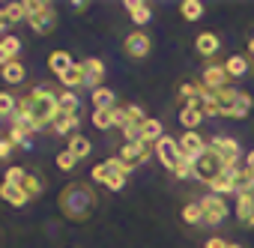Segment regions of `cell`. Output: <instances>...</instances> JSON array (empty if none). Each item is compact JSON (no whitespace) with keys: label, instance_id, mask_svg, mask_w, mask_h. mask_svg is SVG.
Segmentation results:
<instances>
[{"label":"cell","instance_id":"1","mask_svg":"<svg viewBox=\"0 0 254 248\" xmlns=\"http://www.w3.org/2000/svg\"><path fill=\"white\" fill-rule=\"evenodd\" d=\"M18 108L36 123L39 129L54 126V120L60 117V93H54L51 87H33L24 99H18Z\"/></svg>","mask_w":254,"mask_h":248},{"label":"cell","instance_id":"2","mask_svg":"<svg viewBox=\"0 0 254 248\" xmlns=\"http://www.w3.org/2000/svg\"><path fill=\"white\" fill-rule=\"evenodd\" d=\"M96 206V194L90 186L84 183H69L63 191H60V212L69 218V221H84Z\"/></svg>","mask_w":254,"mask_h":248},{"label":"cell","instance_id":"3","mask_svg":"<svg viewBox=\"0 0 254 248\" xmlns=\"http://www.w3.org/2000/svg\"><path fill=\"white\" fill-rule=\"evenodd\" d=\"M24 12H27V24L33 27V33L48 36L57 27V9L48 0H24Z\"/></svg>","mask_w":254,"mask_h":248},{"label":"cell","instance_id":"4","mask_svg":"<svg viewBox=\"0 0 254 248\" xmlns=\"http://www.w3.org/2000/svg\"><path fill=\"white\" fill-rule=\"evenodd\" d=\"M227 168H233V165H227V162H224L212 147H209V144H206V150L194 159V177H197V180H203L206 186H209L218 174H224Z\"/></svg>","mask_w":254,"mask_h":248},{"label":"cell","instance_id":"5","mask_svg":"<svg viewBox=\"0 0 254 248\" xmlns=\"http://www.w3.org/2000/svg\"><path fill=\"white\" fill-rule=\"evenodd\" d=\"M200 209H203V221H206V224H221V221L227 218V203H224V197H218V194L200 197Z\"/></svg>","mask_w":254,"mask_h":248},{"label":"cell","instance_id":"6","mask_svg":"<svg viewBox=\"0 0 254 248\" xmlns=\"http://www.w3.org/2000/svg\"><path fill=\"white\" fill-rule=\"evenodd\" d=\"M156 153H159V162L168 168V171H177V165H180V159H183V153H180V144H177V138H162L156 147H153Z\"/></svg>","mask_w":254,"mask_h":248},{"label":"cell","instance_id":"7","mask_svg":"<svg viewBox=\"0 0 254 248\" xmlns=\"http://www.w3.org/2000/svg\"><path fill=\"white\" fill-rule=\"evenodd\" d=\"M200 84H203L206 90H221V87H230V75H227L224 63H209V66L203 69Z\"/></svg>","mask_w":254,"mask_h":248},{"label":"cell","instance_id":"8","mask_svg":"<svg viewBox=\"0 0 254 248\" xmlns=\"http://www.w3.org/2000/svg\"><path fill=\"white\" fill-rule=\"evenodd\" d=\"M209 147H212L227 165H239V144H236L233 138H227V135H215V138L209 141Z\"/></svg>","mask_w":254,"mask_h":248},{"label":"cell","instance_id":"9","mask_svg":"<svg viewBox=\"0 0 254 248\" xmlns=\"http://www.w3.org/2000/svg\"><path fill=\"white\" fill-rule=\"evenodd\" d=\"M150 144H123V150H120V159L129 165L132 171L138 168V165H144L147 159H150Z\"/></svg>","mask_w":254,"mask_h":248},{"label":"cell","instance_id":"10","mask_svg":"<svg viewBox=\"0 0 254 248\" xmlns=\"http://www.w3.org/2000/svg\"><path fill=\"white\" fill-rule=\"evenodd\" d=\"M123 48H126V54H129V57H138V60H141V57H147V54H150L153 42H150V36H147V33L135 30V33H129V36H126Z\"/></svg>","mask_w":254,"mask_h":248},{"label":"cell","instance_id":"11","mask_svg":"<svg viewBox=\"0 0 254 248\" xmlns=\"http://www.w3.org/2000/svg\"><path fill=\"white\" fill-rule=\"evenodd\" d=\"M177 144H180V153H183V159H197L203 150H206V141L197 135V132H183V138H177Z\"/></svg>","mask_w":254,"mask_h":248},{"label":"cell","instance_id":"12","mask_svg":"<svg viewBox=\"0 0 254 248\" xmlns=\"http://www.w3.org/2000/svg\"><path fill=\"white\" fill-rule=\"evenodd\" d=\"M236 174H239V165H233V168H227L224 174H218L212 183H209V194H233L236 191Z\"/></svg>","mask_w":254,"mask_h":248},{"label":"cell","instance_id":"13","mask_svg":"<svg viewBox=\"0 0 254 248\" xmlns=\"http://www.w3.org/2000/svg\"><path fill=\"white\" fill-rule=\"evenodd\" d=\"M81 69H84V87H93V90H99L102 87V78H105V63L99 60V57H87L84 63H81Z\"/></svg>","mask_w":254,"mask_h":248},{"label":"cell","instance_id":"14","mask_svg":"<svg viewBox=\"0 0 254 248\" xmlns=\"http://www.w3.org/2000/svg\"><path fill=\"white\" fill-rule=\"evenodd\" d=\"M21 51V39L18 36H3L0 39V69L3 66H9V63H15V54Z\"/></svg>","mask_w":254,"mask_h":248},{"label":"cell","instance_id":"15","mask_svg":"<svg viewBox=\"0 0 254 248\" xmlns=\"http://www.w3.org/2000/svg\"><path fill=\"white\" fill-rule=\"evenodd\" d=\"M141 135H144V144L156 147V144L165 138V126H162V120H153V117H147V120L141 123Z\"/></svg>","mask_w":254,"mask_h":248},{"label":"cell","instance_id":"16","mask_svg":"<svg viewBox=\"0 0 254 248\" xmlns=\"http://www.w3.org/2000/svg\"><path fill=\"white\" fill-rule=\"evenodd\" d=\"M72 66H75V60L69 57V51H51V54H48V69H51L57 78H63Z\"/></svg>","mask_w":254,"mask_h":248},{"label":"cell","instance_id":"17","mask_svg":"<svg viewBox=\"0 0 254 248\" xmlns=\"http://www.w3.org/2000/svg\"><path fill=\"white\" fill-rule=\"evenodd\" d=\"M236 218L254 227V194H236Z\"/></svg>","mask_w":254,"mask_h":248},{"label":"cell","instance_id":"18","mask_svg":"<svg viewBox=\"0 0 254 248\" xmlns=\"http://www.w3.org/2000/svg\"><path fill=\"white\" fill-rule=\"evenodd\" d=\"M0 197H3L9 206H24L30 197H27V191L21 188V186H12V183H0Z\"/></svg>","mask_w":254,"mask_h":248},{"label":"cell","instance_id":"19","mask_svg":"<svg viewBox=\"0 0 254 248\" xmlns=\"http://www.w3.org/2000/svg\"><path fill=\"white\" fill-rule=\"evenodd\" d=\"M194 48H197V54H203V57H215L218 48H221V39L206 30V33H200V36L194 39Z\"/></svg>","mask_w":254,"mask_h":248},{"label":"cell","instance_id":"20","mask_svg":"<svg viewBox=\"0 0 254 248\" xmlns=\"http://www.w3.org/2000/svg\"><path fill=\"white\" fill-rule=\"evenodd\" d=\"M224 69H227V75H230V81H233V78H245L248 69H251V63H248V57H242V54H230V57L224 60Z\"/></svg>","mask_w":254,"mask_h":248},{"label":"cell","instance_id":"21","mask_svg":"<svg viewBox=\"0 0 254 248\" xmlns=\"http://www.w3.org/2000/svg\"><path fill=\"white\" fill-rule=\"evenodd\" d=\"M236 93H239V90H233V87L212 90V96H215V105H218L221 117H230V111H233V102H236Z\"/></svg>","mask_w":254,"mask_h":248},{"label":"cell","instance_id":"22","mask_svg":"<svg viewBox=\"0 0 254 248\" xmlns=\"http://www.w3.org/2000/svg\"><path fill=\"white\" fill-rule=\"evenodd\" d=\"M123 6L129 9V15H132V21H135V24H147V21L153 18V9L144 3V0H126Z\"/></svg>","mask_w":254,"mask_h":248},{"label":"cell","instance_id":"23","mask_svg":"<svg viewBox=\"0 0 254 248\" xmlns=\"http://www.w3.org/2000/svg\"><path fill=\"white\" fill-rule=\"evenodd\" d=\"M54 135H75V129H78V114H60L57 120H54Z\"/></svg>","mask_w":254,"mask_h":248},{"label":"cell","instance_id":"24","mask_svg":"<svg viewBox=\"0 0 254 248\" xmlns=\"http://www.w3.org/2000/svg\"><path fill=\"white\" fill-rule=\"evenodd\" d=\"M200 123H203V111H197V108H180V126H186V132H197Z\"/></svg>","mask_w":254,"mask_h":248},{"label":"cell","instance_id":"25","mask_svg":"<svg viewBox=\"0 0 254 248\" xmlns=\"http://www.w3.org/2000/svg\"><path fill=\"white\" fill-rule=\"evenodd\" d=\"M251 108H254L251 96L239 90V93H236V102H233V111H230V120H245V117L251 114Z\"/></svg>","mask_w":254,"mask_h":248},{"label":"cell","instance_id":"26","mask_svg":"<svg viewBox=\"0 0 254 248\" xmlns=\"http://www.w3.org/2000/svg\"><path fill=\"white\" fill-rule=\"evenodd\" d=\"M66 150L75 153V159H87V156L93 153V144H90V138H84V135H72Z\"/></svg>","mask_w":254,"mask_h":248},{"label":"cell","instance_id":"27","mask_svg":"<svg viewBox=\"0 0 254 248\" xmlns=\"http://www.w3.org/2000/svg\"><path fill=\"white\" fill-rule=\"evenodd\" d=\"M0 15L6 18V24H18V21H27V12H24V3H6V6H0Z\"/></svg>","mask_w":254,"mask_h":248},{"label":"cell","instance_id":"28","mask_svg":"<svg viewBox=\"0 0 254 248\" xmlns=\"http://www.w3.org/2000/svg\"><path fill=\"white\" fill-rule=\"evenodd\" d=\"M233 194H254V171L239 168V174H236V191Z\"/></svg>","mask_w":254,"mask_h":248},{"label":"cell","instance_id":"29","mask_svg":"<svg viewBox=\"0 0 254 248\" xmlns=\"http://www.w3.org/2000/svg\"><path fill=\"white\" fill-rule=\"evenodd\" d=\"M84 81H87V78H84V69H81V63H75V66H72V69H69V72H66V75L60 78V84H63L66 90L84 87Z\"/></svg>","mask_w":254,"mask_h":248},{"label":"cell","instance_id":"30","mask_svg":"<svg viewBox=\"0 0 254 248\" xmlns=\"http://www.w3.org/2000/svg\"><path fill=\"white\" fill-rule=\"evenodd\" d=\"M24 75H27V72H24V66H21L18 60H15V63H9V66H3V69H0V78H3L6 84H21V81H24Z\"/></svg>","mask_w":254,"mask_h":248},{"label":"cell","instance_id":"31","mask_svg":"<svg viewBox=\"0 0 254 248\" xmlns=\"http://www.w3.org/2000/svg\"><path fill=\"white\" fill-rule=\"evenodd\" d=\"M180 15L186 21H197L203 15V3H200V0H183V3H180Z\"/></svg>","mask_w":254,"mask_h":248},{"label":"cell","instance_id":"32","mask_svg":"<svg viewBox=\"0 0 254 248\" xmlns=\"http://www.w3.org/2000/svg\"><path fill=\"white\" fill-rule=\"evenodd\" d=\"M183 221L186 224H203V209H200V200H191L183 206Z\"/></svg>","mask_w":254,"mask_h":248},{"label":"cell","instance_id":"33","mask_svg":"<svg viewBox=\"0 0 254 248\" xmlns=\"http://www.w3.org/2000/svg\"><path fill=\"white\" fill-rule=\"evenodd\" d=\"M90 102H93L96 108H117V105H114V93H111L108 87L93 90V93H90Z\"/></svg>","mask_w":254,"mask_h":248},{"label":"cell","instance_id":"34","mask_svg":"<svg viewBox=\"0 0 254 248\" xmlns=\"http://www.w3.org/2000/svg\"><path fill=\"white\" fill-rule=\"evenodd\" d=\"M111 117H114V108H96V111H93V126H96L99 132L111 129Z\"/></svg>","mask_w":254,"mask_h":248},{"label":"cell","instance_id":"35","mask_svg":"<svg viewBox=\"0 0 254 248\" xmlns=\"http://www.w3.org/2000/svg\"><path fill=\"white\" fill-rule=\"evenodd\" d=\"M21 188H24V191H27V197L33 200V197H39V194H42L45 183H42L36 174H27V177H24V183H21Z\"/></svg>","mask_w":254,"mask_h":248},{"label":"cell","instance_id":"36","mask_svg":"<svg viewBox=\"0 0 254 248\" xmlns=\"http://www.w3.org/2000/svg\"><path fill=\"white\" fill-rule=\"evenodd\" d=\"M18 111V99L6 90H0V117H12Z\"/></svg>","mask_w":254,"mask_h":248},{"label":"cell","instance_id":"37","mask_svg":"<svg viewBox=\"0 0 254 248\" xmlns=\"http://www.w3.org/2000/svg\"><path fill=\"white\" fill-rule=\"evenodd\" d=\"M60 114H78V96H75V90H63L60 93Z\"/></svg>","mask_w":254,"mask_h":248},{"label":"cell","instance_id":"38","mask_svg":"<svg viewBox=\"0 0 254 248\" xmlns=\"http://www.w3.org/2000/svg\"><path fill=\"white\" fill-rule=\"evenodd\" d=\"M105 168H108L111 174H117V177H129V174H132V168H129V165H126V162H123L120 156H114V159H108V162H105Z\"/></svg>","mask_w":254,"mask_h":248},{"label":"cell","instance_id":"39","mask_svg":"<svg viewBox=\"0 0 254 248\" xmlns=\"http://www.w3.org/2000/svg\"><path fill=\"white\" fill-rule=\"evenodd\" d=\"M54 162H57V168H60V171H66V174H69V171H72V168L78 165V159H75V153H69V150H60Z\"/></svg>","mask_w":254,"mask_h":248},{"label":"cell","instance_id":"40","mask_svg":"<svg viewBox=\"0 0 254 248\" xmlns=\"http://www.w3.org/2000/svg\"><path fill=\"white\" fill-rule=\"evenodd\" d=\"M123 138H126V144H144L141 123H132V126H126V129H123Z\"/></svg>","mask_w":254,"mask_h":248},{"label":"cell","instance_id":"41","mask_svg":"<svg viewBox=\"0 0 254 248\" xmlns=\"http://www.w3.org/2000/svg\"><path fill=\"white\" fill-rule=\"evenodd\" d=\"M24 177H27V171H24L21 165H12V168H6V177H3V183L21 186V183H24Z\"/></svg>","mask_w":254,"mask_h":248},{"label":"cell","instance_id":"42","mask_svg":"<svg viewBox=\"0 0 254 248\" xmlns=\"http://www.w3.org/2000/svg\"><path fill=\"white\" fill-rule=\"evenodd\" d=\"M174 177H177V180H189V177H194V162H191V159H180Z\"/></svg>","mask_w":254,"mask_h":248},{"label":"cell","instance_id":"43","mask_svg":"<svg viewBox=\"0 0 254 248\" xmlns=\"http://www.w3.org/2000/svg\"><path fill=\"white\" fill-rule=\"evenodd\" d=\"M111 126H117L120 132H123L126 126H132V123H129V117H126V108H114V117H111Z\"/></svg>","mask_w":254,"mask_h":248},{"label":"cell","instance_id":"44","mask_svg":"<svg viewBox=\"0 0 254 248\" xmlns=\"http://www.w3.org/2000/svg\"><path fill=\"white\" fill-rule=\"evenodd\" d=\"M123 186H126V177H117V174H111V171H108V180H105V188H108V191H120Z\"/></svg>","mask_w":254,"mask_h":248},{"label":"cell","instance_id":"45","mask_svg":"<svg viewBox=\"0 0 254 248\" xmlns=\"http://www.w3.org/2000/svg\"><path fill=\"white\" fill-rule=\"evenodd\" d=\"M90 177H93V183H102V186H105V180H108V168H105V162L96 165V168L90 171Z\"/></svg>","mask_w":254,"mask_h":248},{"label":"cell","instance_id":"46","mask_svg":"<svg viewBox=\"0 0 254 248\" xmlns=\"http://www.w3.org/2000/svg\"><path fill=\"white\" fill-rule=\"evenodd\" d=\"M15 150V144L9 138H0V159H9V153Z\"/></svg>","mask_w":254,"mask_h":248},{"label":"cell","instance_id":"47","mask_svg":"<svg viewBox=\"0 0 254 248\" xmlns=\"http://www.w3.org/2000/svg\"><path fill=\"white\" fill-rule=\"evenodd\" d=\"M230 242L227 239H221V236H212V239H206V248H227Z\"/></svg>","mask_w":254,"mask_h":248},{"label":"cell","instance_id":"48","mask_svg":"<svg viewBox=\"0 0 254 248\" xmlns=\"http://www.w3.org/2000/svg\"><path fill=\"white\" fill-rule=\"evenodd\" d=\"M245 168H248V171H254V150L245 156Z\"/></svg>","mask_w":254,"mask_h":248},{"label":"cell","instance_id":"49","mask_svg":"<svg viewBox=\"0 0 254 248\" xmlns=\"http://www.w3.org/2000/svg\"><path fill=\"white\" fill-rule=\"evenodd\" d=\"M72 6H75V12H84V9H87V3H84V0H75Z\"/></svg>","mask_w":254,"mask_h":248},{"label":"cell","instance_id":"50","mask_svg":"<svg viewBox=\"0 0 254 248\" xmlns=\"http://www.w3.org/2000/svg\"><path fill=\"white\" fill-rule=\"evenodd\" d=\"M6 30H9V24H6V18H3V15H0V33L6 36Z\"/></svg>","mask_w":254,"mask_h":248},{"label":"cell","instance_id":"51","mask_svg":"<svg viewBox=\"0 0 254 248\" xmlns=\"http://www.w3.org/2000/svg\"><path fill=\"white\" fill-rule=\"evenodd\" d=\"M248 51H251V54H254V36H251V39H248Z\"/></svg>","mask_w":254,"mask_h":248},{"label":"cell","instance_id":"52","mask_svg":"<svg viewBox=\"0 0 254 248\" xmlns=\"http://www.w3.org/2000/svg\"><path fill=\"white\" fill-rule=\"evenodd\" d=\"M227 248H242V245H233V242H230V245H227Z\"/></svg>","mask_w":254,"mask_h":248},{"label":"cell","instance_id":"53","mask_svg":"<svg viewBox=\"0 0 254 248\" xmlns=\"http://www.w3.org/2000/svg\"><path fill=\"white\" fill-rule=\"evenodd\" d=\"M0 120H3V117H0Z\"/></svg>","mask_w":254,"mask_h":248}]
</instances>
